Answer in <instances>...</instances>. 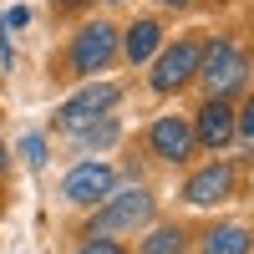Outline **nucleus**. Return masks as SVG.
Instances as JSON below:
<instances>
[{
	"label": "nucleus",
	"instance_id": "obj_7",
	"mask_svg": "<svg viewBox=\"0 0 254 254\" xmlns=\"http://www.w3.org/2000/svg\"><path fill=\"white\" fill-rule=\"evenodd\" d=\"M188 147H193V127H188L183 117H158V122H153V153H158V158L183 163Z\"/></svg>",
	"mask_w": 254,
	"mask_h": 254
},
{
	"label": "nucleus",
	"instance_id": "obj_5",
	"mask_svg": "<svg viewBox=\"0 0 254 254\" xmlns=\"http://www.w3.org/2000/svg\"><path fill=\"white\" fill-rule=\"evenodd\" d=\"M112 51H117V31L107 26V20H97V26H87V31L76 36L71 66L87 76V71H97V66H107V61H112Z\"/></svg>",
	"mask_w": 254,
	"mask_h": 254
},
{
	"label": "nucleus",
	"instance_id": "obj_1",
	"mask_svg": "<svg viewBox=\"0 0 254 254\" xmlns=\"http://www.w3.org/2000/svg\"><path fill=\"white\" fill-rule=\"evenodd\" d=\"M147 214H153V198L142 193V188H127V193L107 198L97 208L92 219V239H112V234H132L137 224H147Z\"/></svg>",
	"mask_w": 254,
	"mask_h": 254
},
{
	"label": "nucleus",
	"instance_id": "obj_9",
	"mask_svg": "<svg viewBox=\"0 0 254 254\" xmlns=\"http://www.w3.org/2000/svg\"><path fill=\"white\" fill-rule=\"evenodd\" d=\"M229 132H234V112L224 107V97H214V102L198 112V142H203V147H224Z\"/></svg>",
	"mask_w": 254,
	"mask_h": 254
},
{
	"label": "nucleus",
	"instance_id": "obj_15",
	"mask_svg": "<svg viewBox=\"0 0 254 254\" xmlns=\"http://www.w3.org/2000/svg\"><path fill=\"white\" fill-rule=\"evenodd\" d=\"M81 254H122L112 239H92V244H81Z\"/></svg>",
	"mask_w": 254,
	"mask_h": 254
},
{
	"label": "nucleus",
	"instance_id": "obj_3",
	"mask_svg": "<svg viewBox=\"0 0 254 254\" xmlns=\"http://www.w3.org/2000/svg\"><path fill=\"white\" fill-rule=\"evenodd\" d=\"M198 61H203V46H198V41H178V46H168V51L158 56V66H153V87H158V92L183 87L188 76H198Z\"/></svg>",
	"mask_w": 254,
	"mask_h": 254
},
{
	"label": "nucleus",
	"instance_id": "obj_2",
	"mask_svg": "<svg viewBox=\"0 0 254 254\" xmlns=\"http://www.w3.org/2000/svg\"><path fill=\"white\" fill-rule=\"evenodd\" d=\"M203 81H208L214 97H229V92L244 87V56H239L234 41H214V51L203 61Z\"/></svg>",
	"mask_w": 254,
	"mask_h": 254
},
{
	"label": "nucleus",
	"instance_id": "obj_10",
	"mask_svg": "<svg viewBox=\"0 0 254 254\" xmlns=\"http://www.w3.org/2000/svg\"><path fill=\"white\" fill-rule=\"evenodd\" d=\"M203 254H249V234L239 224H229V229H214V234L203 239Z\"/></svg>",
	"mask_w": 254,
	"mask_h": 254
},
{
	"label": "nucleus",
	"instance_id": "obj_14",
	"mask_svg": "<svg viewBox=\"0 0 254 254\" xmlns=\"http://www.w3.org/2000/svg\"><path fill=\"white\" fill-rule=\"evenodd\" d=\"M26 20H31V10H20V5H10L5 15H0V26H5V31H15V26H26Z\"/></svg>",
	"mask_w": 254,
	"mask_h": 254
},
{
	"label": "nucleus",
	"instance_id": "obj_17",
	"mask_svg": "<svg viewBox=\"0 0 254 254\" xmlns=\"http://www.w3.org/2000/svg\"><path fill=\"white\" fill-rule=\"evenodd\" d=\"M168 5H188V0H168Z\"/></svg>",
	"mask_w": 254,
	"mask_h": 254
},
{
	"label": "nucleus",
	"instance_id": "obj_12",
	"mask_svg": "<svg viewBox=\"0 0 254 254\" xmlns=\"http://www.w3.org/2000/svg\"><path fill=\"white\" fill-rule=\"evenodd\" d=\"M178 249H183V234H178V229H158V234L142 244V254H178Z\"/></svg>",
	"mask_w": 254,
	"mask_h": 254
},
{
	"label": "nucleus",
	"instance_id": "obj_6",
	"mask_svg": "<svg viewBox=\"0 0 254 254\" xmlns=\"http://www.w3.org/2000/svg\"><path fill=\"white\" fill-rule=\"evenodd\" d=\"M117 102V87H107V81H102V87H87V92H76L66 107L56 112V122L66 127V132H76V127H87V122H97L102 112H107Z\"/></svg>",
	"mask_w": 254,
	"mask_h": 254
},
{
	"label": "nucleus",
	"instance_id": "obj_16",
	"mask_svg": "<svg viewBox=\"0 0 254 254\" xmlns=\"http://www.w3.org/2000/svg\"><path fill=\"white\" fill-rule=\"evenodd\" d=\"M0 168H5V147H0Z\"/></svg>",
	"mask_w": 254,
	"mask_h": 254
},
{
	"label": "nucleus",
	"instance_id": "obj_11",
	"mask_svg": "<svg viewBox=\"0 0 254 254\" xmlns=\"http://www.w3.org/2000/svg\"><path fill=\"white\" fill-rule=\"evenodd\" d=\"M158 20H137V26L132 31H127V56H132V61H147V56H153L158 51Z\"/></svg>",
	"mask_w": 254,
	"mask_h": 254
},
{
	"label": "nucleus",
	"instance_id": "obj_13",
	"mask_svg": "<svg viewBox=\"0 0 254 254\" xmlns=\"http://www.w3.org/2000/svg\"><path fill=\"white\" fill-rule=\"evenodd\" d=\"M20 153H26L31 168H41V163H46V137H36V132H31L26 142H20Z\"/></svg>",
	"mask_w": 254,
	"mask_h": 254
},
{
	"label": "nucleus",
	"instance_id": "obj_4",
	"mask_svg": "<svg viewBox=\"0 0 254 254\" xmlns=\"http://www.w3.org/2000/svg\"><path fill=\"white\" fill-rule=\"evenodd\" d=\"M112 183H117V173H112L107 163H81V168H71V173H66L61 198H66V203H97V198L112 193Z\"/></svg>",
	"mask_w": 254,
	"mask_h": 254
},
{
	"label": "nucleus",
	"instance_id": "obj_8",
	"mask_svg": "<svg viewBox=\"0 0 254 254\" xmlns=\"http://www.w3.org/2000/svg\"><path fill=\"white\" fill-rule=\"evenodd\" d=\"M229 188H234V173H229L224 163H214V168H203L198 178H188V188H183V198L193 203V208H208V203H219Z\"/></svg>",
	"mask_w": 254,
	"mask_h": 254
},
{
	"label": "nucleus",
	"instance_id": "obj_18",
	"mask_svg": "<svg viewBox=\"0 0 254 254\" xmlns=\"http://www.w3.org/2000/svg\"><path fill=\"white\" fill-rule=\"evenodd\" d=\"M66 5H87V0H66Z\"/></svg>",
	"mask_w": 254,
	"mask_h": 254
}]
</instances>
